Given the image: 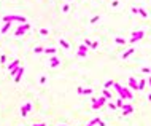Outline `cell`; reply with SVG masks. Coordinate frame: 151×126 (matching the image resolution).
Segmentation results:
<instances>
[{
  "label": "cell",
  "instance_id": "obj_21",
  "mask_svg": "<svg viewBox=\"0 0 151 126\" xmlns=\"http://www.w3.org/2000/svg\"><path fill=\"white\" fill-rule=\"evenodd\" d=\"M27 112H29V110H27L26 107H22V109H21V115L22 116H27Z\"/></svg>",
  "mask_w": 151,
  "mask_h": 126
},
{
  "label": "cell",
  "instance_id": "obj_11",
  "mask_svg": "<svg viewBox=\"0 0 151 126\" xmlns=\"http://www.w3.org/2000/svg\"><path fill=\"white\" fill-rule=\"evenodd\" d=\"M89 125H99V126H105V123H104L102 120H100V118H94V120L91 121Z\"/></svg>",
  "mask_w": 151,
  "mask_h": 126
},
{
  "label": "cell",
  "instance_id": "obj_20",
  "mask_svg": "<svg viewBox=\"0 0 151 126\" xmlns=\"http://www.w3.org/2000/svg\"><path fill=\"white\" fill-rule=\"evenodd\" d=\"M59 42H61V45H62V46L65 48V50H68V43L65 42V40H64V38H61V40H59Z\"/></svg>",
  "mask_w": 151,
  "mask_h": 126
},
{
  "label": "cell",
  "instance_id": "obj_26",
  "mask_svg": "<svg viewBox=\"0 0 151 126\" xmlns=\"http://www.w3.org/2000/svg\"><path fill=\"white\" fill-rule=\"evenodd\" d=\"M40 34H42V35H48V29H42Z\"/></svg>",
  "mask_w": 151,
  "mask_h": 126
},
{
  "label": "cell",
  "instance_id": "obj_34",
  "mask_svg": "<svg viewBox=\"0 0 151 126\" xmlns=\"http://www.w3.org/2000/svg\"><path fill=\"white\" fill-rule=\"evenodd\" d=\"M148 101H151V94H148Z\"/></svg>",
  "mask_w": 151,
  "mask_h": 126
},
{
  "label": "cell",
  "instance_id": "obj_23",
  "mask_svg": "<svg viewBox=\"0 0 151 126\" xmlns=\"http://www.w3.org/2000/svg\"><path fill=\"white\" fill-rule=\"evenodd\" d=\"M116 105H118V107H123V105H124V101H123V99H118V101H116Z\"/></svg>",
  "mask_w": 151,
  "mask_h": 126
},
{
  "label": "cell",
  "instance_id": "obj_32",
  "mask_svg": "<svg viewBox=\"0 0 151 126\" xmlns=\"http://www.w3.org/2000/svg\"><path fill=\"white\" fill-rule=\"evenodd\" d=\"M33 126H46L45 123H33Z\"/></svg>",
  "mask_w": 151,
  "mask_h": 126
},
{
  "label": "cell",
  "instance_id": "obj_35",
  "mask_svg": "<svg viewBox=\"0 0 151 126\" xmlns=\"http://www.w3.org/2000/svg\"><path fill=\"white\" fill-rule=\"evenodd\" d=\"M59 126H67V125H59Z\"/></svg>",
  "mask_w": 151,
  "mask_h": 126
},
{
  "label": "cell",
  "instance_id": "obj_4",
  "mask_svg": "<svg viewBox=\"0 0 151 126\" xmlns=\"http://www.w3.org/2000/svg\"><path fill=\"white\" fill-rule=\"evenodd\" d=\"M143 35H145V32H143V30H137V32H134V34H132V38H130V43L138 42V40H140Z\"/></svg>",
  "mask_w": 151,
  "mask_h": 126
},
{
  "label": "cell",
  "instance_id": "obj_22",
  "mask_svg": "<svg viewBox=\"0 0 151 126\" xmlns=\"http://www.w3.org/2000/svg\"><path fill=\"white\" fill-rule=\"evenodd\" d=\"M83 94H92V89H89V88L84 89V88H83Z\"/></svg>",
  "mask_w": 151,
  "mask_h": 126
},
{
  "label": "cell",
  "instance_id": "obj_28",
  "mask_svg": "<svg viewBox=\"0 0 151 126\" xmlns=\"http://www.w3.org/2000/svg\"><path fill=\"white\" fill-rule=\"evenodd\" d=\"M99 19H100V16H94L92 19H91V22H95V21H99Z\"/></svg>",
  "mask_w": 151,
  "mask_h": 126
},
{
  "label": "cell",
  "instance_id": "obj_15",
  "mask_svg": "<svg viewBox=\"0 0 151 126\" xmlns=\"http://www.w3.org/2000/svg\"><path fill=\"white\" fill-rule=\"evenodd\" d=\"M45 53H46V54H56V50H54V48H46V50H45Z\"/></svg>",
  "mask_w": 151,
  "mask_h": 126
},
{
  "label": "cell",
  "instance_id": "obj_27",
  "mask_svg": "<svg viewBox=\"0 0 151 126\" xmlns=\"http://www.w3.org/2000/svg\"><path fill=\"white\" fill-rule=\"evenodd\" d=\"M68 8H70L68 5H64V6H62V11H64V13H67V11H68Z\"/></svg>",
  "mask_w": 151,
  "mask_h": 126
},
{
  "label": "cell",
  "instance_id": "obj_5",
  "mask_svg": "<svg viewBox=\"0 0 151 126\" xmlns=\"http://www.w3.org/2000/svg\"><path fill=\"white\" fill-rule=\"evenodd\" d=\"M132 13H134V15H140V16H143V18H146V16H148V13H146L143 8H135V6L132 8Z\"/></svg>",
  "mask_w": 151,
  "mask_h": 126
},
{
  "label": "cell",
  "instance_id": "obj_6",
  "mask_svg": "<svg viewBox=\"0 0 151 126\" xmlns=\"http://www.w3.org/2000/svg\"><path fill=\"white\" fill-rule=\"evenodd\" d=\"M24 75V67H21L19 66V69H18V72H16V77H14V81L16 83H19L21 81V77Z\"/></svg>",
  "mask_w": 151,
  "mask_h": 126
},
{
  "label": "cell",
  "instance_id": "obj_8",
  "mask_svg": "<svg viewBox=\"0 0 151 126\" xmlns=\"http://www.w3.org/2000/svg\"><path fill=\"white\" fill-rule=\"evenodd\" d=\"M86 51H88V46L86 45H81L80 46V51H78V56L80 58H86Z\"/></svg>",
  "mask_w": 151,
  "mask_h": 126
},
{
  "label": "cell",
  "instance_id": "obj_3",
  "mask_svg": "<svg viewBox=\"0 0 151 126\" xmlns=\"http://www.w3.org/2000/svg\"><path fill=\"white\" fill-rule=\"evenodd\" d=\"M29 29H30V24L24 22V26H19L18 29H16V35H24L26 30H29Z\"/></svg>",
  "mask_w": 151,
  "mask_h": 126
},
{
  "label": "cell",
  "instance_id": "obj_17",
  "mask_svg": "<svg viewBox=\"0 0 151 126\" xmlns=\"http://www.w3.org/2000/svg\"><path fill=\"white\" fill-rule=\"evenodd\" d=\"M115 42L118 43V45H124L126 40H124V38H121V37H116V38H115Z\"/></svg>",
  "mask_w": 151,
  "mask_h": 126
},
{
  "label": "cell",
  "instance_id": "obj_12",
  "mask_svg": "<svg viewBox=\"0 0 151 126\" xmlns=\"http://www.w3.org/2000/svg\"><path fill=\"white\" fill-rule=\"evenodd\" d=\"M134 51H135V50H134V48H129V50H127V51H126L124 54H123V59H126V58H129L130 54H134Z\"/></svg>",
  "mask_w": 151,
  "mask_h": 126
},
{
  "label": "cell",
  "instance_id": "obj_14",
  "mask_svg": "<svg viewBox=\"0 0 151 126\" xmlns=\"http://www.w3.org/2000/svg\"><path fill=\"white\" fill-rule=\"evenodd\" d=\"M33 53H35V54H40V53H45V50H43L42 46H35L33 48Z\"/></svg>",
  "mask_w": 151,
  "mask_h": 126
},
{
  "label": "cell",
  "instance_id": "obj_25",
  "mask_svg": "<svg viewBox=\"0 0 151 126\" xmlns=\"http://www.w3.org/2000/svg\"><path fill=\"white\" fill-rule=\"evenodd\" d=\"M108 107L111 109V110H115V109L118 107V105H116V104H113V102H108Z\"/></svg>",
  "mask_w": 151,
  "mask_h": 126
},
{
  "label": "cell",
  "instance_id": "obj_33",
  "mask_svg": "<svg viewBox=\"0 0 151 126\" xmlns=\"http://www.w3.org/2000/svg\"><path fill=\"white\" fill-rule=\"evenodd\" d=\"M148 83H150V86H151V77H150V78H148Z\"/></svg>",
  "mask_w": 151,
  "mask_h": 126
},
{
  "label": "cell",
  "instance_id": "obj_18",
  "mask_svg": "<svg viewBox=\"0 0 151 126\" xmlns=\"http://www.w3.org/2000/svg\"><path fill=\"white\" fill-rule=\"evenodd\" d=\"M111 86H115V81H113V80H108V81L105 83V88L108 89V88H111Z\"/></svg>",
  "mask_w": 151,
  "mask_h": 126
},
{
  "label": "cell",
  "instance_id": "obj_9",
  "mask_svg": "<svg viewBox=\"0 0 151 126\" xmlns=\"http://www.w3.org/2000/svg\"><path fill=\"white\" fill-rule=\"evenodd\" d=\"M59 64H61V61H59L56 56H52V58L49 59V66H51V67H57Z\"/></svg>",
  "mask_w": 151,
  "mask_h": 126
},
{
  "label": "cell",
  "instance_id": "obj_16",
  "mask_svg": "<svg viewBox=\"0 0 151 126\" xmlns=\"http://www.w3.org/2000/svg\"><path fill=\"white\" fill-rule=\"evenodd\" d=\"M104 96H105V97H107V99H110V101H111V93H110V91H108V89H107V88L104 89Z\"/></svg>",
  "mask_w": 151,
  "mask_h": 126
},
{
  "label": "cell",
  "instance_id": "obj_1",
  "mask_svg": "<svg viewBox=\"0 0 151 126\" xmlns=\"http://www.w3.org/2000/svg\"><path fill=\"white\" fill-rule=\"evenodd\" d=\"M115 88L118 89V94L121 96V99H123V101H124V99H126V101H130V99H132V93H130L127 88H123V86H121L119 83H116V81H115Z\"/></svg>",
  "mask_w": 151,
  "mask_h": 126
},
{
  "label": "cell",
  "instance_id": "obj_10",
  "mask_svg": "<svg viewBox=\"0 0 151 126\" xmlns=\"http://www.w3.org/2000/svg\"><path fill=\"white\" fill-rule=\"evenodd\" d=\"M129 86L132 89H138V86H137V80L134 78V77H130V78H129Z\"/></svg>",
  "mask_w": 151,
  "mask_h": 126
},
{
  "label": "cell",
  "instance_id": "obj_13",
  "mask_svg": "<svg viewBox=\"0 0 151 126\" xmlns=\"http://www.w3.org/2000/svg\"><path fill=\"white\" fill-rule=\"evenodd\" d=\"M10 27H11V22H5V24H3V27H2V34H6Z\"/></svg>",
  "mask_w": 151,
  "mask_h": 126
},
{
  "label": "cell",
  "instance_id": "obj_7",
  "mask_svg": "<svg viewBox=\"0 0 151 126\" xmlns=\"http://www.w3.org/2000/svg\"><path fill=\"white\" fill-rule=\"evenodd\" d=\"M132 112H134V107H132V105H129V104L123 105V115H129Z\"/></svg>",
  "mask_w": 151,
  "mask_h": 126
},
{
  "label": "cell",
  "instance_id": "obj_2",
  "mask_svg": "<svg viewBox=\"0 0 151 126\" xmlns=\"http://www.w3.org/2000/svg\"><path fill=\"white\" fill-rule=\"evenodd\" d=\"M105 101H107L105 96H100L99 99H92V109H99V107H102V105L105 104Z\"/></svg>",
  "mask_w": 151,
  "mask_h": 126
},
{
  "label": "cell",
  "instance_id": "obj_24",
  "mask_svg": "<svg viewBox=\"0 0 151 126\" xmlns=\"http://www.w3.org/2000/svg\"><path fill=\"white\" fill-rule=\"evenodd\" d=\"M84 45H86V46H91V48H92V43H91V40H89V38H86V40H84Z\"/></svg>",
  "mask_w": 151,
  "mask_h": 126
},
{
  "label": "cell",
  "instance_id": "obj_19",
  "mask_svg": "<svg viewBox=\"0 0 151 126\" xmlns=\"http://www.w3.org/2000/svg\"><path fill=\"white\" fill-rule=\"evenodd\" d=\"M143 88H145V80H140L138 81V91H142Z\"/></svg>",
  "mask_w": 151,
  "mask_h": 126
},
{
  "label": "cell",
  "instance_id": "obj_29",
  "mask_svg": "<svg viewBox=\"0 0 151 126\" xmlns=\"http://www.w3.org/2000/svg\"><path fill=\"white\" fill-rule=\"evenodd\" d=\"M5 61H6V56H5V54H3V56L0 58V62H2V64H5Z\"/></svg>",
  "mask_w": 151,
  "mask_h": 126
},
{
  "label": "cell",
  "instance_id": "obj_31",
  "mask_svg": "<svg viewBox=\"0 0 151 126\" xmlns=\"http://www.w3.org/2000/svg\"><path fill=\"white\" fill-rule=\"evenodd\" d=\"M142 70H143L145 74H148V72H151V69H150V67H143V69H142Z\"/></svg>",
  "mask_w": 151,
  "mask_h": 126
},
{
  "label": "cell",
  "instance_id": "obj_30",
  "mask_svg": "<svg viewBox=\"0 0 151 126\" xmlns=\"http://www.w3.org/2000/svg\"><path fill=\"white\" fill-rule=\"evenodd\" d=\"M40 83H46V77H45V75H43V77H42V78H40Z\"/></svg>",
  "mask_w": 151,
  "mask_h": 126
}]
</instances>
